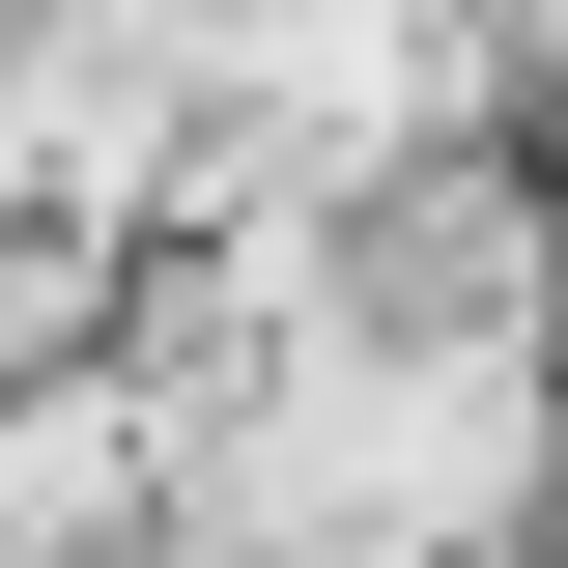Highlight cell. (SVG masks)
<instances>
[{"label": "cell", "mask_w": 568, "mask_h": 568, "mask_svg": "<svg viewBox=\"0 0 568 568\" xmlns=\"http://www.w3.org/2000/svg\"><path fill=\"white\" fill-rule=\"evenodd\" d=\"M85 511H142V369H0V540H85Z\"/></svg>", "instance_id": "1"}]
</instances>
